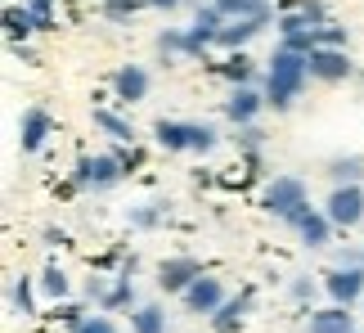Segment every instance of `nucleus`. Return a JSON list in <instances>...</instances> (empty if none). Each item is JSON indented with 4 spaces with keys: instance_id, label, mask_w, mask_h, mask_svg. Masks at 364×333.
Instances as JSON below:
<instances>
[{
    "instance_id": "obj_1",
    "label": "nucleus",
    "mask_w": 364,
    "mask_h": 333,
    "mask_svg": "<svg viewBox=\"0 0 364 333\" xmlns=\"http://www.w3.org/2000/svg\"><path fill=\"white\" fill-rule=\"evenodd\" d=\"M306 77H311V54L279 46L274 59H270V77H265V104L279 108V113L292 108L297 95H301V86H306Z\"/></svg>"
},
{
    "instance_id": "obj_2",
    "label": "nucleus",
    "mask_w": 364,
    "mask_h": 333,
    "mask_svg": "<svg viewBox=\"0 0 364 333\" xmlns=\"http://www.w3.org/2000/svg\"><path fill=\"white\" fill-rule=\"evenodd\" d=\"M153 135H158V144L166 149V154H212V149H216V131L203 127V122H171V117H162L158 127H153Z\"/></svg>"
},
{
    "instance_id": "obj_3",
    "label": "nucleus",
    "mask_w": 364,
    "mask_h": 333,
    "mask_svg": "<svg viewBox=\"0 0 364 333\" xmlns=\"http://www.w3.org/2000/svg\"><path fill=\"white\" fill-rule=\"evenodd\" d=\"M261 203H265V212H270V216L292 221L306 203H311V194H306V185H301L297 176H274L270 185H265V199Z\"/></svg>"
},
{
    "instance_id": "obj_4",
    "label": "nucleus",
    "mask_w": 364,
    "mask_h": 333,
    "mask_svg": "<svg viewBox=\"0 0 364 333\" xmlns=\"http://www.w3.org/2000/svg\"><path fill=\"white\" fill-rule=\"evenodd\" d=\"M122 171H126V162L117 154H95V158L77 162V185L81 189H108L122 180Z\"/></svg>"
},
{
    "instance_id": "obj_5",
    "label": "nucleus",
    "mask_w": 364,
    "mask_h": 333,
    "mask_svg": "<svg viewBox=\"0 0 364 333\" xmlns=\"http://www.w3.org/2000/svg\"><path fill=\"white\" fill-rule=\"evenodd\" d=\"M324 293L338 302V307H351V302L364 293V266H351V261H338L324 275Z\"/></svg>"
},
{
    "instance_id": "obj_6",
    "label": "nucleus",
    "mask_w": 364,
    "mask_h": 333,
    "mask_svg": "<svg viewBox=\"0 0 364 333\" xmlns=\"http://www.w3.org/2000/svg\"><path fill=\"white\" fill-rule=\"evenodd\" d=\"M324 212H328L333 226H346V230L360 226V221H364V189L360 185H338V189L328 194V207H324Z\"/></svg>"
},
{
    "instance_id": "obj_7",
    "label": "nucleus",
    "mask_w": 364,
    "mask_h": 333,
    "mask_svg": "<svg viewBox=\"0 0 364 333\" xmlns=\"http://www.w3.org/2000/svg\"><path fill=\"white\" fill-rule=\"evenodd\" d=\"M311 77H319V81L351 77V54H346L342 46H315L311 50Z\"/></svg>"
},
{
    "instance_id": "obj_8",
    "label": "nucleus",
    "mask_w": 364,
    "mask_h": 333,
    "mask_svg": "<svg viewBox=\"0 0 364 333\" xmlns=\"http://www.w3.org/2000/svg\"><path fill=\"white\" fill-rule=\"evenodd\" d=\"M180 297H185V307H189L193 315H212L220 302H225V288H220L216 275H198V280H193Z\"/></svg>"
},
{
    "instance_id": "obj_9",
    "label": "nucleus",
    "mask_w": 364,
    "mask_h": 333,
    "mask_svg": "<svg viewBox=\"0 0 364 333\" xmlns=\"http://www.w3.org/2000/svg\"><path fill=\"white\" fill-rule=\"evenodd\" d=\"M198 275H203V266L193 257H171V261L158 266V288H162V293H185Z\"/></svg>"
},
{
    "instance_id": "obj_10",
    "label": "nucleus",
    "mask_w": 364,
    "mask_h": 333,
    "mask_svg": "<svg viewBox=\"0 0 364 333\" xmlns=\"http://www.w3.org/2000/svg\"><path fill=\"white\" fill-rule=\"evenodd\" d=\"M288 226L301 234V243H311V248H324V243H328V230H333V221H328V212H315V207L306 203L301 212L288 221Z\"/></svg>"
},
{
    "instance_id": "obj_11",
    "label": "nucleus",
    "mask_w": 364,
    "mask_h": 333,
    "mask_svg": "<svg viewBox=\"0 0 364 333\" xmlns=\"http://www.w3.org/2000/svg\"><path fill=\"white\" fill-rule=\"evenodd\" d=\"M50 131H54V122H50L46 108H27L23 122H18V149H23V154H36V149L46 144Z\"/></svg>"
},
{
    "instance_id": "obj_12",
    "label": "nucleus",
    "mask_w": 364,
    "mask_h": 333,
    "mask_svg": "<svg viewBox=\"0 0 364 333\" xmlns=\"http://www.w3.org/2000/svg\"><path fill=\"white\" fill-rule=\"evenodd\" d=\"M261 108H265V95H257L252 86H234V95L225 100V117L239 122V127H252Z\"/></svg>"
},
{
    "instance_id": "obj_13",
    "label": "nucleus",
    "mask_w": 364,
    "mask_h": 333,
    "mask_svg": "<svg viewBox=\"0 0 364 333\" xmlns=\"http://www.w3.org/2000/svg\"><path fill=\"white\" fill-rule=\"evenodd\" d=\"M113 90H117V100L139 104L149 95V73L139 63H126V68H117V73H113Z\"/></svg>"
},
{
    "instance_id": "obj_14",
    "label": "nucleus",
    "mask_w": 364,
    "mask_h": 333,
    "mask_svg": "<svg viewBox=\"0 0 364 333\" xmlns=\"http://www.w3.org/2000/svg\"><path fill=\"white\" fill-rule=\"evenodd\" d=\"M306 333H355V315H351V307H338V302H333L328 311H311Z\"/></svg>"
},
{
    "instance_id": "obj_15",
    "label": "nucleus",
    "mask_w": 364,
    "mask_h": 333,
    "mask_svg": "<svg viewBox=\"0 0 364 333\" xmlns=\"http://www.w3.org/2000/svg\"><path fill=\"white\" fill-rule=\"evenodd\" d=\"M319 23H328L324 5H319V0H301L292 14H284V18H279V32L288 36V32H306V27H319Z\"/></svg>"
},
{
    "instance_id": "obj_16",
    "label": "nucleus",
    "mask_w": 364,
    "mask_h": 333,
    "mask_svg": "<svg viewBox=\"0 0 364 333\" xmlns=\"http://www.w3.org/2000/svg\"><path fill=\"white\" fill-rule=\"evenodd\" d=\"M265 23H270V18H230L225 27H220L216 46H225V50H239V46H247V41L261 32Z\"/></svg>"
},
{
    "instance_id": "obj_17",
    "label": "nucleus",
    "mask_w": 364,
    "mask_h": 333,
    "mask_svg": "<svg viewBox=\"0 0 364 333\" xmlns=\"http://www.w3.org/2000/svg\"><path fill=\"white\" fill-rule=\"evenodd\" d=\"M247 307H252V293H243V297H234V302H220V307L212 311V329L216 333H234L243 324V315H247Z\"/></svg>"
},
{
    "instance_id": "obj_18",
    "label": "nucleus",
    "mask_w": 364,
    "mask_h": 333,
    "mask_svg": "<svg viewBox=\"0 0 364 333\" xmlns=\"http://www.w3.org/2000/svg\"><path fill=\"white\" fill-rule=\"evenodd\" d=\"M95 127H100L108 140H117V144H131V140H135V127H131L126 117L108 113V108H95Z\"/></svg>"
},
{
    "instance_id": "obj_19",
    "label": "nucleus",
    "mask_w": 364,
    "mask_h": 333,
    "mask_svg": "<svg viewBox=\"0 0 364 333\" xmlns=\"http://www.w3.org/2000/svg\"><path fill=\"white\" fill-rule=\"evenodd\" d=\"M225 18H274L270 0H216Z\"/></svg>"
},
{
    "instance_id": "obj_20",
    "label": "nucleus",
    "mask_w": 364,
    "mask_h": 333,
    "mask_svg": "<svg viewBox=\"0 0 364 333\" xmlns=\"http://www.w3.org/2000/svg\"><path fill=\"white\" fill-rule=\"evenodd\" d=\"M5 27H9V36L18 41V36H32V32H41V18L32 9H18V5H9L5 9Z\"/></svg>"
},
{
    "instance_id": "obj_21",
    "label": "nucleus",
    "mask_w": 364,
    "mask_h": 333,
    "mask_svg": "<svg viewBox=\"0 0 364 333\" xmlns=\"http://www.w3.org/2000/svg\"><path fill=\"white\" fill-rule=\"evenodd\" d=\"M100 307H104V311H122V307H135V284L126 280V275H117V284H113V288H104Z\"/></svg>"
},
{
    "instance_id": "obj_22",
    "label": "nucleus",
    "mask_w": 364,
    "mask_h": 333,
    "mask_svg": "<svg viewBox=\"0 0 364 333\" xmlns=\"http://www.w3.org/2000/svg\"><path fill=\"white\" fill-rule=\"evenodd\" d=\"M131 329L135 333H166V315H162V307H135V315H131Z\"/></svg>"
},
{
    "instance_id": "obj_23",
    "label": "nucleus",
    "mask_w": 364,
    "mask_h": 333,
    "mask_svg": "<svg viewBox=\"0 0 364 333\" xmlns=\"http://www.w3.org/2000/svg\"><path fill=\"white\" fill-rule=\"evenodd\" d=\"M220 77H230V81H234V86H247V81H252V59H247V54H243V50H234V54H230V59H225V63H220Z\"/></svg>"
},
{
    "instance_id": "obj_24",
    "label": "nucleus",
    "mask_w": 364,
    "mask_h": 333,
    "mask_svg": "<svg viewBox=\"0 0 364 333\" xmlns=\"http://www.w3.org/2000/svg\"><path fill=\"white\" fill-rule=\"evenodd\" d=\"M41 288H46V297L63 302V297H68V275H63L59 266H46V275H41Z\"/></svg>"
},
{
    "instance_id": "obj_25",
    "label": "nucleus",
    "mask_w": 364,
    "mask_h": 333,
    "mask_svg": "<svg viewBox=\"0 0 364 333\" xmlns=\"http://www.w3.org/2000/svg\"><path fill=\"white\" fill-rule=\"evenodd\" d=\"M333 180H338V185H355V180L364 176V162L360 158H338L333 162V171H328Z\"/></svg>"
},
{
    "instance_id": "obj_26",
    "label": "nucleus",
    "mask_w": 364,
    "mask_h": 333,
    "mask_svg": "<svg viewBox=\"0 0 364 333\" xmlns=\"http://www.w3.org/2000/svg\"><path fill=\"white\" fill-rule=\"evenodd\" d=\"M14 311L32 315V280H14Z\"/></svg>"
},
{
    "instance_id": "obj_27",
    "label": "nucleus",
    "mask_w": 364,
    "mask_h": 333,
    "mask_svg": "<svg viewBox=\"0 0 364 333\" xmlns=\"http://www.w3.org/2000/svg\"><path fill=\"white\" fill-rule=\"evenodd\" d=\"M162 207L166 203H149V207H139V212H131V226H139V230L158 226V221H162Z\"/></svg>"
},
{
    "instance_id": "obj_28",
    "label": "nucleus",
    "mask_w": 364,
    "mask_h": 333,
    "mask_svg": "<svg viewBox=\"0 0 364 333\" xmlns=\"http://www.w3.org/2000/svg\"><path fill=\"white\" fill-rule=\"evenodd\" d=\"M77 333H117V324L108 320V315H86V320L77 324Z\"/></svg>"
},
{
    "instance_id": "obj_29",
    "label": "nucleus",
    "mask_w": 364,
    "mask_h": 333,
    "mask_svg": "<svg viewBox=\"0 0 364 333\" xmlns=\"http://www.w3.org/2000/svg\"><path fill=\"white\" fill-rule=\"evenodd\" d=\"M50 5H54V0H27V9H32L36 18H41V32H50V27H54V14H50Z\"/></svg>"
},
{
    "instance_id": "obj_30",
    "label": "nucleus",
    "mask_w": 364,
    "mask_h": 333,
    "mask_svg": "<svg viewBox=\"0 0 364 333\" xmlns=\"http://www.w3.org/2000/svg\"><path fill=\"white\" fill-rule=\"evenodd\" d=\"M104 5H108V18H131L139 0H104Z\"/></svg>"
},
{
    "instance_id": "obj_31",
    "label": "nucleus",
    "mask_w": 364,
    "mask_h": 333,
    "mask_svg": "<svg viewBox=\"0 0 364 333\" xmlns=\"http://www.w3.org/2000/svg\"><path fill=\"white\" fill-rule=\"evenodd\" d=\"M311 293H315V284L306 280V275H301V280H292V297H297V302H306Z\"/></svg>"
},
{
    "instance_id": "obj_32",
    "label": "nucleus",
    "mask_w": 364,
    "mask_h": 333,
    "mask_svg": "<svg viewBox=\"0 0 364 333\" xmlns=\"http://www.w3.org/2000/svg\"><path fill=\"white\" fill-rule=\"evenodd\" d=\"M239 140H243V144H261V131H257V127H243Z\"/></svg>"
},
{
    "instance_id": "obj_33",
    "label": "nucleus",
    "mask_w": 364,
    "mask_h": 333,
    "mask_svg": "<svg viewBox=\"0 0 364 333\" xmlns=\"http://www.w3.org/2000/svg\"><path fill=\"white\" fill-rule=\"evenodd\" d=\"M149 5H158V9H176L180 0H149Z\"/></svg>"
},
{
    "instance_id": "obj_34",
    "label": "nucleus",
    "mask_w": 364,
    "mask_h": 333,
    "mask_svg": "<svg viewBox=\"0 0 364 333\" xmlns=\"http://www.w3.org/2000/svg\"><path fill=\"white\" fill-rule=\"evenodd\" d=\"M198 5H216V0H198Z\"/></svg>"
}]
</instances>
